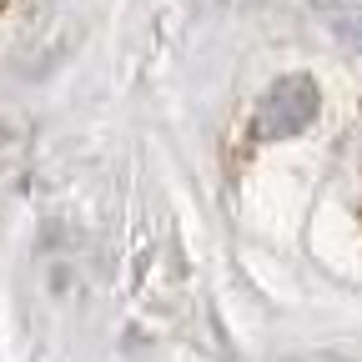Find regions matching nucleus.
Returning <instances> with one entry per match:
<instances>
[{
	"label": "nucleus",
	"instance_id": "1",
	"mask_svg": "<svg viewBox=\"0 0 362 362\" xmlns=\"http://www.w3.org/2000/svg\"><path fill=\"white\" fill-rule=\"evenodd\" d=\"M317 111H322V90H317L312 76L292 71V76H277L267 86V96L257 106V136L262 141H287V136H302Z\"/></svg>",
	"mask_w": 362,
	"mask_h": 362
},
{
	"label": "nucleus",
	"instance_id": "2",
	"mask_svg": "<svg viewBox=\"0 0 362 362\" xmlns=\"http://www.w3.org/2000/svg\"><path fill=\"white\" fill-rule=\"evenodd\" d=\"M327 25L342 45H352V51H362V6H332L327 11Z\"/></svg>",
	"mask_w": 362,
	"mask_h": 362
}]
</instances>
